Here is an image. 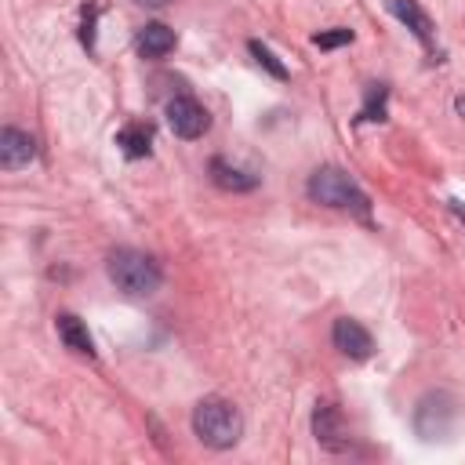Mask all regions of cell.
Returning <instances> with one entry per match:
<instances>
[{"label":"cell","instance_id":"6da1fadb","mask_svg":"<svg viewBox=\"0 0 465 465\" xmlns=\"http://www.w3.org/2000/svg\"><path fill=\"white\" fill-rule=\"evenodd\" d=\"M193 432L200 443L214 447V450H229L232 443H240V432H243V418L240 411L222 400V396H207L193 407Z\"/></svg>","mask_w":465,"mask_h":465},{"label":"cell","instance_id":"7a4b0ae2","mask_svg":"<svg viewBox=\"0 0 465 465\" xmlns=\"http://www.w3.org/2000/svg\"><path fill=\"white\" fill-rule=\"evenodd\" d=\"M109 280L116 283V291L131 294V298H149L160 291V265L153 254L134 251V247H120L109 254Z\"/></svg>","mask_w":465,"mask_h":465},{"label":"cell","instance_id":"3957f363","mask_svg":"<svg viewBox=\"0 0 465 465\" xmlns=\"http://www.w3.org/2000/svg\"><path fill=\"white\" fill-rule=\"evenodd\" d=\"M305 193H309V200H316L323 207H345V211L367 214V196L360 193V185L341 167H320V171H312Z\"/></svg>","mask_w":465,"mask_h":465},{"label":"cell","instance_id":"277c9868","mask_svg":"<svg viewBox=\"0 0 465 465\" xmlns=\"http://www.w3.org/2000/svg\"><path fill=\"white\" fill-rule=\"evenodd\" d=\"M458 400L450 392H429L414 407V429L421 440H447L458 429Z\"/></svg>","mask_w":465,"mask_h":465},{"label":"cell","instance_id":"5b68a950","mask_svg":"<svg viewBox=\"0 0 465 465\" xmlns=\"http://www.w3.org/2000/svg\"><path fill=\"white\" fill-rule=\"evenodd\" d=\"M167 124H171V131L178 138H200L211 127V116H207V109L196 98L178 94V98L167 102Z\"/></svg>","mask_w":465,"mask_h":465},{"label":"cell","instance_id":"8992f818","mask_svg":"<svg viewBox=\"0 0 465 465\" xmlns=\"http://www.w3.org/2000/svg\"><path fill=\"white\" fill-rule=\"evenodd\" d=\"M331 341H334V349H338L341 356H349V360H367V356L374 352L371 331H367L360 320H352V316H338V320H334Z\"/></svg>","mask_w":465,"mask_h":465},{"label":"cell","instance_id":"52a82bcc","mask_svg":"<svg viewBox=\"0 0 465 465\" xmlns=\"http://www.w3.org/2000/svg\"><path fill=\"white\" fill-rule=\"evenodd\" d=\"M312 436L327 450H345L349 447V429H345V421H341L334 403H327V400L316 403V411H312Z\"/></svg>","mask_w":465,"mask_h":465},{"label":"cell","instance_id":"ba28073f","mask_svg":"<svg viewBox=\"0 0 465 465\" xmlns=\"http://www.w3.org/2000/svg\"><path fill=\"white\" fill-rule=\"evenodd\" d=\"M36 160V142L33 134L18 131V127H4L0 131V167L4 171H22Z\"/></svg>","mask_w":465,"mask_h":465},{"label":"cell","instance_id":"9c48e42d","mask_svg":"<svg viewBox=\"0 0 465 465\" xmlns=\"http://www.w3.org/2000/svg\"><path fill=\"white\" fill-rule=\"evenodd\" d=\"M134 44H138L142 58H163V54L174 51V29H167L163 22H149V25L138 29Z\"/></svg>","mask_w":465,"mask_h":465},{"label":"cell","instance_id":"30bf717a","mask_svg":"<svg viewBox=\"0 0 465 465\" xmlns=\"http://www.w3.org/2000/svg\"><path fill=\"white\" fill-rule=\"evenodd\" d=\"M389 11H392L421 44L432 40V22H429V15L418 7V0H389Z\"/></svg>","mask_w":465,"mask_h":465},{"label":"cell","instance_id":"8fae6325","mask_svg":"<svg viewBox=\"0 0 465 465\" xmlns=\"http://www.w3.org/2000/svg\"><path fill=\"white\" fill-rule=\"evenodd\" d=\"M211 182H214L218 189H229V193H247V189L258 185L254 174H247V171H240V167H232V163H225L222 156L211 160Z\"/></svg>","mask_w":465,"mask_h":465},{"label":"cell","instance_id":"7c38bea8","mask_svg":"<svg viewBox=\"0 0 465 465\" xmlns=\"http://www.w3.org/2000/svg\"><path fill=\"white\" fill-rule=\"evenodd\" d=\"M58 338L65 341V349H73V352H80V356H94V341H91L84 320H76L73 312H62V316H58Z\"/></svg>","mask_w":465,"mask_h":465},{"label":"cell","instance_id":"4fadbf2b","mask_svg":"<svg viewBox=\"0 0 465 465\" xmlns=\"http://www.w3.org/2000/svg\"><path fill=\"white\" fill-rule=\"evenodd\" d=\"M116 145L124 149V156L142 160V156H149V149H153V131L142 127V124H127V127L116 134Z\"/></svg>","mask_w":465,"mask_h":465},{"label":"cell","instance_id":"5bb4252c","mask_svg":"<svg viewBox=\"0 0 465 465\" xmlns=\"http://www.w3.org/2000/svg\"><path fill=\"white\" fill-rule=\"evenodd\" d=\"M385 98H389V87L385 84H367L363 109H360L356 120H385Z\"/></svg>","mask_w":465,"mask_h":465},{"label":"cell","instance_id":"9a60e30c","mask_svg":"<svg viewBox=\"0 0 465 465\" xmlns=\"http://www.w3.org/2000/svg\"><path fill=\"white\" fill-rule=\"evenodd\" d=\"M247 47H251L254 62H258V65H262L269 76H276V80H287V65H283V62H276V54H272V51H269L262 40H251Z\"/></svg>","mask_w":465,"mask_h":465},{"label":"cell","instance_id":"2e32d148","mask_svg":"<svg viewBox=\"0 0 465 465\" xmlns=\"http://www.w3.org/2000/svg\"><path fill=\"white\" fill-rule=\"evenodd\" d=\"M312 44L320 51H331V47H341V44H352V29H327V33H316Z\"/></svg>","mask_w":465,"mask_h":465},{"label":"cell","instance_id":"e0dca14e","mask_svg":"<svg viewBox=\"0 0 465 465\" xmlns=\"http://www.w3.org/2000/svg\"><path fill=\"white\" fill-rule=\"evenodd\" d=\"M94 18H98V7H87L84 11V33H80V40H84L87 51L94 47Z\"/></svg>","mask_w":465,"mask_h":465},{"label":"cell","instance_id":"ac0fdd59","mask_svg":"<svg viewBox=\"0 0 465 465\" xmlns=\"http://www.w3.org/2000/svg\"><path fill=\"white\" fill-rule=\"evenodd\" d=\"M138 7H153V11H160V7H167L171 0H134Z\"/></svg>","mask_w":465,"mask_h":465},{"label":"cell","instance_id":"d6986e66","mask_svg":"<svg viewBox=\"0 0 465 465\" xmlns=\"http://www.w3.org/2000/svg\"><path fill=\"white\" fill-rule=\"evenodd\" d=\"M450 211H454V214H458V218L465 222V203H458V200H450Z\"/></svg>","mask_w":465,"mask_h":465},{"label":"cell","instance_id":"ffe728a7","mask_svg":"<svg viewBox=\"0 0 465 465\" xmlns=\"http://www.w3.org/2000/svg\"><path fill=\"white\" fill-rule=\"evenodd\" d=\"M454 105H458V109H461V113H465V98H458V102H454Z\"/></svg>","mask_w":465,"mask_h":465}]
</instances>
